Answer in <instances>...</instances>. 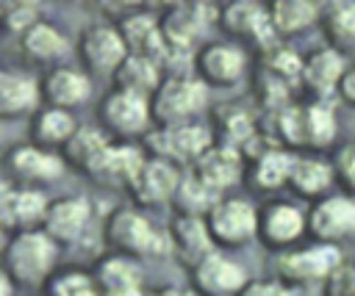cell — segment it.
Segmentation results:
<instances>
[{
    "label": "cell",
    "instance_id": "6da1fadb",
    "mask_svg": "<svg viewBox=\"0 0 355 296\" xmlns=\"http://www.w3.org/2000/svg\"><path fill=\"white\" fill-rule=\"evenodd\" d=\"M53 243L44 238V235H19L8 252H6V263H8V271L22 279V282H36L42 279L50 266H53Z\"/></svg>",
    "mask_w": 355,
    "mask_h": 296
},
{
    "label": "cell",
    "instance_id": "7a4b0ae2",
    "mask_svg": "<svg viewBox=\"0 0 355 296\" xmlns=\"http://www.w3.org/2000/svg\"><path fill=\"white\" fill-rule=\"evenodd\" d=\"M108 235L114 243L130 249V252H164L166 243L164 238L136 213L130 210H119L114 219H111V227H108Z\"/></svg>",
    "mask_w": 355,
    "mask_h": 296
},
{
    "label": "cell",
    "instance_id": "3957f363",
    "mask_svg": "<svg viewBox=\"0 0 355 296\" xmlns=\"http://www.w3.org/2000/svg\"><path fill=\"white\" fill-rule=\"evenodd\" d=\"M211 230L216 238L239 243L255 230V213L247 202H222L211 216Z\"/></svg>",
    "mask_w": 355,
    "mask_h": 296
},
{
    "label": "cell",
    "instance_id": "277c9868",
    "mask_svg": "<svg viewBox=\"0 0 355 296\" xmlns=\"http://www.w3.org/2000/svg\"><path fill=\"white\" fill-rule=\"evenodd\" d=\"M205 102V86L197 80H172L158 97V113L164 119L186 116Z\"/></svg>",
    "mask_w": 355,
    "mask_h": 296
},
{
    "label": "cell",
    "instance_id": "5b68a950",
    "mask_svg": "<svg viewBox=\"0 0 355 296\" xmlns=\"http://www.w3.org/2000/svg\"><path fill=\"white\" fill-rule=\"evenodd\" d=\"M283 274L291 279H313L322 274H330L338 266V249L333 246H319L311 252H297L280 260Z\"/></svg>",
    "mask_w": 355,
    "mask_h": 296
},
{
    "label": "cell",
    "instance_id": "8992f818",
    "mask_svg": "<svg viewBox=\"0 0 355 296\" xmlns=\"http://www.w3.org/2000/svg\"><path fill=\"white\" fill-rule=\"evenodd\" d=\"M197 282L208 293H233L244 285V271L236 263L211 255L202 263H197Z\"/></svg>",
    "mask_w": 355,
    "mask_h": 296
},
{
    "label": "cell",
    "instance_id": "52a82bcc",
    "mask_svg": "<svg viewBox=\"0 0 355 296\" xmlns=\"http://www.w3.org/2000/svg\"><path fill=\"white\" fill-rule=\"evenodd\" d=\"M105 119L122 133H133L147 122V105L139 91H119L105 102Z\"/></svg>",
    "mask_w": 355,
    "mask_h": 296
},
{
    "label": "cell",
    "instance_id": "ba28073f",
    "mask_svg": "<svg viewBox=\"0 0 355 296\" xmlns=\"http://www.w3.org/2000/svg\"><path fill=\"white\" fill-rule=\"evenodd\" d=\"M313 230L322 238H338L355 230V205L347 199H330L316 207Z\"/></svg>",
    "mask_w": 355,
    "mask_h": 296
},
{
    "label": "cell",
    "instance_id": "9c48e42d",
    "mask_svg": "<svg viewBox=\"0 0 355 296\" xmlns=\"http://www.w3.org/2000/svg\"><path fill=\"white\" fill-rule=\"evenodd\" d=\"M125 36L133 44V50L139 53V58H147L155 64V58L166 55V44L161 41V33L155 30L150 17H133L125 22Z\"/></svg>",
    "mask_w": 355,
    "mask_h": 296
},
{
    "label": "cell",
    "instance_id": "30bf717a",
    "mask_svg": "<svg viewBox=\"0 0 355 296\" xmlns=\"http://www.w3.org/2000/svg\"><path fill=\"white\" fill-rule=\"evenodd\" d=\"M83 53L97 69H108L122 58V41L111 28H94L83 39Z\"/></svg>",
    "mask_w": 355,
    "mask_h": 296
},
{
    "label": "cell",
    "instance_id": "8fae6325",
    "mask_svg": "<svg viewBox=\"0 0 355 296\" xmlns=\"http://www.w3.org/2000/svg\"><path fill=\"white\" fill-rule=\"evenodd\" d=\"M44 210V196L36 191H22V194H11L8 188H3V199H0V216L6 224H31L42 216Z\"/></svg>",
    "mask_w": 355,
    "mask_h": 296
},
{
    "label": "cell",
    "instance_id": "7c38bea8",
    "mask_svg": "<svg viewBox=\"0 0 355 296\" xmlns=\"http://www.w3.org/2000/svg\"><path fill=\"white\" fill-rule=\"evenodd\" d=\"M178 185V174L172 166L155 160V163H147L141 169V174L136 177V191L144 202H153V199H164L175 191Z\"/></svg>",
    "mask_w": 355,
    "mask_h": 296
},
{
    "label": "cell",
    "instance_id": "4fadbf2b",
    "mask_svg": "<svg viewBox=\"0 0 355 296\" xmlns=\"http://www.w3.org/2000/svg\"><path fill=\"white\" fill-rule=\"evenodd\" d=\"M239 166L241 163H239V155L233 149H214V152L202 155V160H200V177L219 191L222 185L236 183Z\"/></svg>",
    "mask_w": 355,
    "mask_h": 296
},
{
    "label": "cell",
    "instance_id": "5bb4252c",
    "mask_svg": "<svg viewBox=\"0 0 355 296\" xmlns=\"http://www.w3.org/2000/svg\"><path fill=\"white\" fill-rule=\"evenodd\" d=\"M86 216H89V205L83 199H67V202H58L50 216H47V227L53 235L58 238H75L83 224H86Z\"/></svg>",
    "mask_w": 355,
    "mask_h": 296
},
{
    "label": "cell",
    "instance_id": "9a60e30c",
    "mask_svg": "<svg viewBox=\"0 0 355 296\" xmlns=\"http://www.w3.org/2000/svg\"><path fill=\"white\" fill-rule=\"evenodd\" d=\"M302 230V216L288 205H275L263 216V238L272 243H286Z\"/></svg>",
    "mask_w": 355,
    "mask_h": 296
},
{
    "label": "cell",
    "instance_id": "2e32d148",
    "mask_svg": "<svg viewBox=\"0 0 355 296\" xmlns=\"http://www.w3.org/2000/svg\"><path fill=\"white\" fill-rule=\"evenodd\" d=\"M175 243H178V249L186 260H200L202 263L205 257H211L208 232L197 219H180L175 224Z\"/></svg>",
    "mask_w": 355,
    "mask_h": 296
},
{
    "label": "cell",
    "instance_id": "e0dca14e",
    "mask_svg": "<svg viewBox=\"0 0 355 296\" xmlns=\"http://www.w3.org/2000/svg\"><path fill=\"white\" fill-rule=\"evenodd\" d=\"M36 100V89L28 77L22 75H0V111L3 113H17L28 105H33Z\"/></svg>",
    "mask_w": 355,
    "mask_h": 296
},
{
    "label": "cell",
    "instance_id": "ac0fdd59",
    "mask_svg": "<svg viewBox=\"0 0 355 296\" xmlns=\"http://www.w3.org/2000/svg\"><path fill=\"white\" fill-rule=\"evenodd\" d=\"M211 138L202 127H194V124H183V127H175L166 133V147L169 152H175L178 158H194V155H202L208 149Z\"/></svg>",
    "mask_w": 355,
    "mask_h": 296
},
{
    "label": "cell",
    "instance_id": "d6986e66",
    "mask_svg": "<svg viewBox=\"0 0 355 296\" xmlns=\"http://www.w3.org/2000/svg\"><path fill=\"white\" fill-rule=\"evenodd\" d=\"M108 293H130L139 288V279H141V271L130 263V260H122V257H114V260H105L103 263V271H100Z\"/></svg>",
    "mask_w": 355,
    "mask_h": 296
},
{
    "label": "cell",
    "instance_id": "ffe728a7",
    "mask_svg": "<svg viewBox=\"0 0 355 296\" xmlns=\"http://www.w3.org/2000/svg\"><path fill=\"white\" fill-rule=\"evenodd\" d=\"M69 152H72V160H78L80 166H103L105 163V155H108V147H105V138L97 133V130H80L72 144H69Z\"/></svg>",
    "mask_w": 355,
    "mask_h": 296
},
{
    "label": "cell",
    "instance_id": "44dd1931",
    "mask_svg": "<svg viewBox=\"0 0 355 296\" xmlns=\"http://www.w3.org/2000/svg\"><path fill=\"white\" fill-rule=\"evenodd\" d=\"M14 169L33 180H53L61 172V163L53 155L36 152V149H17L14 152Z\"/></svg>",
    "mask_w": 355,
    "mask_h": 296
},
{
    "label": "cell",
    "instance_id": "7402d4cb",
    "mask_svg": "<svg viewBox=\"0 0 355 296\" xmlns=\"http://www.w3.org/2000/svg\"><path fill=\"white\" fill-rule=\"evenodd\" d=\"M202 66L216 80H233L241 72V53L233 47H211L202 55Z\"/></svg>",
    "mask_w": 355,
    "mask_h": 296
},
{
    "label": "cell",
    "instance_id": "603a6c76",
    "mask_svg": "<svg viewBox=\"0 0 355 296\" xmlns=\"http://www.w3.org/2000/svg\"><path fill=\"white\" fill-rule=\"evenodd\" d=\"M50 97L55 100V102H78V100H83L86 97V91H89V83L78 75V72H72V69H61V72H55L53 77H50Z\"/></svg>",
    "mask_w": 355,
    "mask_h": 296
},
{
    "label": "cell",
    "instance_id": "cb8c5ba5",
    "mask_svg": "<svg viewBox=\"0 0 355 296\" xmlns=\"http://www.w3.org/2000/svg\"><path fill=\"white\" fill-rule=\"evenodd\" d=\"M341 75V58L333 53V50H322L311 58L308 64V80L316 86V89H330Z\"/></svg>",
    "mask_w": 355,
    "mask_h": 296
},
{
    "label": "cell",
    "instance_id": "d4e9b609",
    "mask_svg": "<svg viewBox=\"0 0 355 296\" xmlns=\"http://www.w3.org/2000/svg\"><path fill=\"white\" fill-rule=\"evenodd\" d=\"M227 25H230L233 30H255L263 41L269 39L266 19H263L261 8L252 6V3H236V6L227 11Z\"/></svg>",
    "mask_w": 355,
    "mask_h": 296
},
{
    "label": "cell",
    "instance_id": "484cf974",
    "mask_svg": "<svg viewBox=\"0 0 355 296\" xmlns=\"http://www.w3.org/2000/svg\"><path fill=\"white\" fill-rule=\"evenodd\" d=\"M313 6L305 0H280L275 6V22L286 30H297L302 25H308L313 19Z\"/></svg>",
    "mask_w": 355,
    "mask_h": 296
},
{
    "label": "cell",
    "instance_id": "4316f807",
    "mask_svg": "<svg viewBox=\"0 0 355 296\" xmlns=\"http://www.w3.org/2000/svg\"><path fill=\"white\" fill-rule=\"evenodd\" d=\"M122 83H125V91H144L155 83V64L147 61V58H130L122 69Z\"/></svg>",
    "mask_w": 355,
    "mask_h": 296
},
{
    "label": "cell",
    "instance_id": "83f0119b",
    "mask_svg": "<svg viewBox=\"0 0 355 296\" xmlns=\"http://www.w3.org/2000/svg\"><path fill=\"white\" fill-rule=\"evenodd\" d=\"M291 177H294V183H297L302 191H308V194H313V191H319V188H324V185L330 183V172H327V166L319 163V160H300V163H294Z\"/></svg>",
    "mask_w": 355,
    "mask_h": 296
},
{
    "label": "cell",
    "instance_id": "f1b7e54d",
    "mask_svg": "<svg viewBox=\"0 0 355 296\" xmlns=\"http://www.w3.org/2000/svg\"><path fill=\"white\" fill-rule=\"evenodd\" d=\"M25 47L33 53V55H42V58H50V55H58L64 50V39L47 28V25H36L28 30L25 36Z\"/></svg>",
    "mask_w": 355,
    "mask_h": 296
},
{
    "label": "cell",
    "instance_id": "f546056e",
    "mask_svg": "<svg viewBox=\"0 0 355 296\" xmlns=\"http://www.w3.org/2000/svg\"><path fill=\"white\" fill-rule=\"evenodd\" d=\"M103 169H108L111 174H119V177H139L144 166H141V155L136 149L122 147V149H108Z\"/></svg>",
    "mask_w": 355,
    "mask_h": 296
},
{
    "label": "cell",
    "instance_id": "4dcf8cb0",
    "mask_svg": "<svg viewBox=\"0 0 355 296\" xmlns=\"http://www.w3.org/2000/svg\"><path fill=\"white\" fill-rule=\"evenodd\" d=\"M327 22H330V33L349 41L355 39V6L352 3H333L327 8Z\"/></svg>",
    "mask_w": 355,
    "mask_h": 296
},
{
    "label": "cell",
    "instance_id": "1f68e13d",
    "mask_svg": "<svg viewBox=\"0 0 355 296\" xmlns=\"http://www.w3.org/2000/svg\"><path fill=\"white\" fill-rule=\"evenodd\" d=\"M305 113H308V133H311V141H316V144L330 141L333 133H336L333 111L324 108V105H313V108H308Z\"/></svg>",
    "mask_w": 355,
    "mask_h": 296
},
{
    "label": "cell",
    "instance_id": "d6a6232c",
    "mask_svg": "<svg viewBox=\"0 0 355 296\" xmlns=\"http://www.w3.org/2000/svg\"><path fill=\"white\" fill-rule=\"evenodd\" d=\"M288 169H294L291 160H288L286 155H280V152H272V155H266V158L261 160V166H258V183H261V185H280L283 177L288 174Z\"/></svg>",
    "mask_w": 355,
    "mask_h": 296
},
{
    "label": "cell",
    "instance_id": "836d02e7",
    "mask_svg": "<svg viewBox=\"0 0 355 296\" xmlns=\"http://www.w3.org/2000/svg\"><path fill=\"white\" fill-rule=\"evenodd\" d=\"M69 130H72V119L64 111H50L39 119V136L47 141H61L69 136Z\"/></svg>",
    "mask_w": 355,
    "mask_h": 296
},
{
    "label": "cell",
    "instance_id": "e575fe53",
    "mask_svg": "<svg viewBox=\"0 0 355 296\" xmlns=\"http://www.w3.org/2000/svg\"><path fill=\"white\" fill-rule=\"evenodd\" d=\"M183 196H186V205L189 207H205V205H211V199L216 196V188L214 185H208L200 174L197 177H191V180H186L183 183Z\"/></svg>",
    "mask_w": 355,
    "mask_h": 296
},
{
    "label": "cell",
    "instance_id": "d590c367",
    "mask_svg": "<svg viewBox=\"0 0 355 296\" xmlns=\"http://www.w3.org/2000/svg\"><path fill=\"white\" fill-rule=\"evenodd\" d=\"M283 130L291 141H308L311 133H308V113L305 111H297V108H288L286 116H283Z\"/></svg>",
    "mask_w": 355,
    "mask_h": 296
},
{
    "label": "cell",
    "instance_id": "8d00e7d4",
    "mask_svg": "<svg viewBox=\"0 0 355 296\" xmlns=\"http://www.w3.org/2000/svg\"><path fill=\"white\" fill-rule=\"evenodd\" d=\"M269 66H275L280 75L294 77V75L300 72V58H297L291 50H286V47H275V50L269 53Z\"/></svg>",
    "mask_w": 355,
    "mask_h": 296
},
{
    "label": "cell",
    "instance_id": "74e56055",
    "mask_svg": "<svg viewBox=\"0 0 355 296\" xmlns=\"http://www.w3.org/2000/svg\"><path fill=\"white\" fill-rule=\"evenodd\" d=\"M55 293H58V296H94L89 279H86L83 274H69V277L58 279Z\"/></svg>",
    "mask_w": 355,
    "mask_h": 296
},
{
    "label": "cell",
    "instance_id": "f35d334b",
    "mask_svg": "<svg viewBox=\"0 0 355 296\" xmlns=\"http://www.w3.org/2000/svg\"><path fill=\"white\" fill-rule=\"evenodd\" d=\"M33 17H36V6H31V3H17V6L6 8V19H8L11 28L28 25V22H33Z\"/></svg>",
    "mask_w": 355,
    "mask_h": 296
},
{
    "label": "cell",
    "instance_id": "ab89813d",
    "mask_svg": "<svg viewBox=\"0 0 355 296\" xmlns=\"http://www.w3.org/2000/svg\"><path fill=\"white\" fill-rule=\"evenodd\" d=\"M330 296H355V279H352V268H344L333 277L330 285Z\"/></svg>",
    "mask_w": 355,
    "mask_h": 296
},
{
    "label": "cell",
    "instance_id": "60d3db41",
    "mask_svg": "<svg viewBox=\"0 0 355 296\" xmlns=\"http://www.w3.org/2000/svg\"><path fill=\"white\" fill-rule=\"evenodd\" d=\"M241 296H288L286 288L275 285V282H252L241 290Z\"/></svg>",
    "mask_w": 355,
    "mask_h": 296
},
{
    "label": "cell",
    "instance_id": "b9f144b4",
    "mask_svg": "<svg viewBox=\"0 0 355 296\" xmlns=\"http://www.w3.org/2000/svg\"><path fill=\"white\" fill-rule=\"evenodd\" d=\"M227 133H230L233 141H244V138L250 136V119H247L244 113H233V116L227 119Z\"/></svg>",
    "mask_w": 355,
    "mask_h": 296
},
{
    "label": "cell",
    "instance_id": "7bdbcfd3",
    "mask_svg": "<svg viewBox=\"0 0 355 296\" xmlns=\"http://www.w3.org/2000/svg\"><path fill=\"white\" fill-rule=\"evenodd\" d=\"M344 94H347L349 100H355V72H352V75L344 80Z\"/></svg>",
    "mask_w": 355,
    "mask_h": 296
},
{
    "label": "cell",
    "instance_id": "ee69618b",
    "mask_svg": "<svg viewBox=\"0 0 355 296\" xmlns=\"http://www.w3.org/2000/svg\"><path fill=\"white\" fill-rule=\"evenodd\" d=\"M347 177H349V180L355 183V155H352V158L347 160Z\"/></svg>",
    "mask_w": 355,
    "mask_h": 296
},
{
    "label": "cell",
    "instance_id": "f6af8a7d",
    "mask_svg": "<svg viewBox=\"0 0 355 296\" xmlns=\"http://www.w3.org/2000/svg\"><path fill=\"white\" fill-rule=\"evenodd\" d=\"M161 296H194V293H189V290H164Z\"/></svg>",
    "mask_w": 355,
    "mask_h": 296
},
{
    "label": "cell",
    "instance_id": "bcb514c9",
    "mask_svg": "<svg viewBox=\"0 0 355 296\" xmlns=\"http://www.w3.org/2000/svg\"><path fill=\"white\" fill-rule=\"evenodd\" d=\"M108 296H141L139 290H130V293H108Z\"/></svg>",
    "mask_w": 355,
    "mask_h": 296
},
{
    "label": "cell",
    "instance_id": "7dc6e473",
    "mask_svg": "<svg viewBox=\"0 0 355 296\" xmlns=\"http://www.w3.org/2000/svg\"><path fill=\"white\" fill-rule=\"evenodd\" d=\"M352 279H355V268H352Z\"/></svg>",
    "mask_w": 355,
    "mask_h": 296
}]
</instances>
